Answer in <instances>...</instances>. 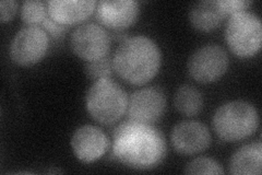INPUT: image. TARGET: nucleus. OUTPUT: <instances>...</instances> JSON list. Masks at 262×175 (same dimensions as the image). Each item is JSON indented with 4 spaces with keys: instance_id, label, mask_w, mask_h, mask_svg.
Here are the masks:
<instances>
[{
    "instance_id": "f257e3e1",
    "label": "nucleus",
    "mask_w": 262,
    "mask_h": 175,
    "mask_svg": "<svg viewBox=\"0 0 262 175\" xmlns=\"http://www.w3.org/2000/svg\"><path fill=\"white\" fill-rule=\"evenodd\" d=\"M112 151L119 162L129 168L147 170L164 160L167 146L158 128L129 120L115 128Z\"/></svg>"
},
{
    "instance_id": "f03ea898",
    "label": "nucleus",
    "mask_w": 262,
    "mask_h": 175,
    "mask_svg": "<svg viewBox=\"0 0 262 175\" xmlns=\"http://www.w3.org/2000/svg\"><path fill=\"white\" fill-rule=\"evenodd\" d=\"M161 63L160 47L144 35L125 38L116 48L113 58V67L118 76L136 86L151 81L159 72Z\"/></svg>"
},
{
    "instance_id": "7ed1b4c3",
    "label": "nucleus",
    "mask_w": 262,
    "mask_h": 175,
    "mask_svg": "<svg viewBox=\"0 0 262 175\" xmlns=\"http://www.w3.org/2000/svg\"><path fill=\"white\" fill-rule=\"evenodd\" d=\"M259 126V114L251 103L232 101L221 105L213 116L215 134L227 143H235L255 134Z\"/></svg>"
},
{
    "instance_id": "20e7f679",
    "label": "nucleus",
    "mask_w": 262,
    "mask_h": 175,
    "mask_svg": "<svg viewBox=\"0 0 262 175\" xmlns=\"http://www.w3.org/2000/svg\"><path fill=\"white\" fill-rule=\"evenodd\" d=\"M128 95L117 82L110 78L94 81L85 95V106L92 119L103 125H112L127 112Z\"/></svg>"
},
{
    "instance_id": "39448f33",
    "label": "nucleus",
    "mask_w": 262,
    "mask_h": 175,
    "mask_svg": "<svg viewBox=\"0 0 262 175\" xmlns=\"http://www.w3.org/2000/svg\"><path fill=\"white\" fill-rule=\"evenodd\" d=\"M225 41L229 49L238 57L256 55L261 47L262 24L256 14L248 11L229 16L225 27Z\"/></svg>"
},
{
    "instance_id": "423d86ee",
    "label": "nucleus",
    "mask_w": 262,
    "mask_h": 175,
    "mask_svg": "<svg viewBox=\"0 0 262 175\" xmlns=\"http://www.w3.org/2000/svg\"><path fill=\"white\" fill-rule=\"evenodd\" d=\"M228 55L222 46L207 44L195 49L190 55L187 69L195 81L211 83L223 76L228 69Z\"/></svg>"
},
{
    "instance_id": "0eeeda50",
    "label": "nucleus",
    "mask_w": 262,
    "mask_h": 175,
    "mask_svg": "<svg viewBox=\"0 0 262 175\" xmlns=\"http://www.w3.org/2000/svg\"><path fill=\"white\" fill-rule=\"evenodd\" d=\"M72 52L82 60L93 62L107 56L111 37L104 28L95 23H84L73 30L70 36Z\"/></svg>"
},
{
    "instance_id": "6e6552de",
    "label": "nucleus",
    "mask_w": 262,
    "mask_h": 175,
    "mask_svg": "<svg viewBox=\"0 0 262 175\" xmlns=\"http://www.w3.org/2000/svg\"><path fill=\"white\" fill-rule=\"evenodd\" d=\"M49 45L47 32L37 26L22 28L14 35L10 45L11 60L21 66L38 63L45 56Z\"/></svg>"
},
{
    "instance_id": "1a4fd4ad",
    "label": "nucleus",
    "mask_w": 262,
    "mask_h": 175,
    "mask_svg": "<svg viewBox=\"0 0 262 175\" xmlns=\"http://www.w3.org/2000/svg\"><path fill=\"white\" fill-rule=\"evenodd\" d=\"M166 98L159 88L139 89L128 99V119L136 123L152 124L165 112Z\"/></svg>"
},
{
    "instance_id": "9d476101",
    "label": "nucleus",
    "mask_w": 262,
    "mask_h": 175,
    "mask_svg": "<svg viewBox=\"0 0 262 175\" xmlns=\"http://www.w3.org/2000/svg\"><path fill=\"white\" fill-rule=\"evenodd\" d=\"M211 140L209 128L198 121L180 122L170 132L171 145L178 153L185 155L204 151L211 145Z\"/></svg>"
},
{
    "instance_id": "9b49d317",
    "label": "nucleus",
    "mask_w": 262,
    "mask_h": 175,
    "mask_svg": "<svg viewBox=\"0 0 262 175\" xmlns=\"http://www.w3.org/2000/svg\"><path fill=\"white\" fill-rule=\"evenodd\" d=\"M110 147L108 137L93 125H84L78 128L71 138V148L78 159L90 163L100 159Z\"/></svg>"
},
{
    "instance_id": "f8f14e48",
    "label": "nucleus",
    "mask_w": 262,
    "mask_h": 175,
    "mask_svg": "<svg viewBox=\"0 0 262 175\" xmlns=\"http://www.w3.org/2000/svg\"><path fill=\"white\" fill-rule=\"evenodd\" d=\"M139 4L135 0H102L96 5V16L103 26L112 30H125L136 22Z\"/></svg>"
},
{
    "instance_id": "ddd939ff",
    "label": "nucleus",
    "mask_w": 262,
    "mask_h": 175,
    "mask_svg": "<svg viewBox=\"0 0 262 175\" xmlns=\"http://www.w3.org/2000/svg\"><path fill=\"white\" fill-rule=\"evenodd\" d=\"M96 5L94 0H49L47 11L49 18L66 27L86 20Z\"/></svg>"
},
{
    "instance_id": "4468645a",
    "label": "nucleus",
    "mask_w": 262,
    "mask_h": 175,
    "mask_svg": "<svg viewBox=\"0 0 262 175\" xmlns=\"http://www.w3.org/2000/svg\"><path fill=\"white\" fill-rule=\"evenodd\" d=\"M226 15L221 0H202L193 4L189 10L192 27L203 32L216 29Z\"/></svg>"
},
{
    "instance_id": "2eb2a0df",
    "label": "nucleus",
    "mask_w": 262,
    "mask_h": 175,
    "mask_svg": "<svg viewBox=\"0 0 262 175\" xmlns=\"http://www.w3.org/2000/svg\"><path fill=\"white\" fill-rule=\"evenodd\" d=\"M262 165V145L252 143L237 150L229 161V171L236 175H260Z\"/></svg>"
},
{
    "instance_id": "dca6fc26",
    "label": "nucleus",
    "mask_w": 262,
    "mask_h": 175,
    "mask_svg": "<svg viewBox=\"0 0 262 175\" xmlns=\"http://www.w3.org/2000/svg\"><path fill=\"white\" fill-rule=\"evenodd\" d=\"M174 105L183 115L195 116L203 107V96L194 87L189 85L180 86L174 96Z\"/></svg>"
},
{
    "instance_id": "f3484780",
    "label": "nucleus",
    "mask_w": 262,
    "mask_h": 175,
    "mask_svg": "<svg viewBox=\"0 0 262 175\" xmlns=\"http://www.w3.org/2000/svg\"><path fill=\"white\" fill-rule=\"evenodd\" d=\"M47 7L43 2L33 0V2H24L21 7V18L24 23L29 26H36L43 23L46 19Z\"/></svg>"
},
{
    "instance_id": "a211bd4d",
    "label": "nucleus",
    "mask_w": 262,
    "mask_h": 175,
    "mask_svg": "<svg viewBox=\"0 0 262 175\" xmlns=\"http://www.w3.org/2000/svg\"><path fill=\"white\" fill-rule=\"evenodd\" d=\"M186 174H224V169L219 162L208 157H199L186 165Z\"/></svg>"
},
{
    "instance_id": "6ab92c4d",
    "label": "nucleus",
    "mask_w": 262,
    "mask_h": 175,
    "mask_svg": "<svg viewBox=\"0 0 262 175\" xmlns=\"http://www.w3.org/2000/svg\"><path fill=\"white\" fill-rule=\"evenodd\" d=\"M113 68V62L108 56H105L97 61L88 62L84 66L86 76L94 81L110 78Z\"/></svg>"
},
{
    "instance_id": "aec40b11",
    "label": "nucleus",
    "mask_w": 262,
    "mask_h": 175,
    "mask_svg": "<svg viewBox=\"0 0 262 175\" xmlns=\"http://www.w3.org/2000/svg\"><path fill=\"white\" fill-rule=\"evenodd\" d=\"M226 14L232 15L236 12L246 11V9L251 5L249 0H221Z\"/></svg>"
},
{
    "instance_id": "412c9836",
    "label": "nucleus",
    "mask_w": 262,
    "mask_h": 175,
    "mask_svg": "<svg viewBox=\"0 0 262 175\" xmlns=\"http://www.w3.org/2000/svg\"><path fill=\"white\" fill-rule=\"evenodd\" d=\"M16 10H18V3L14 0H3L0 3V19L3 22L12 20Z\"/></svg>"
},
{
    "instance_id": "4be33fe9",
    "label": "nucleus",
    "mask_w": 262,
    "mask_h": 175,
    "mask_svg": "<svg viewBox=\"0 0 262 175\" xmlns=\"http://www.w3.org/2000/svg\"><path fill=\"white\" fill-rule=\"evenodd\" d=\"M43 29L48 32L49 34L53 35L54 37H59L61 36L63 33L66 32V30H67V28H66L64 26H62V24L56 22L55 20H53L52 18H46L43 23Z\"/></svg>"
}]
</instances>
